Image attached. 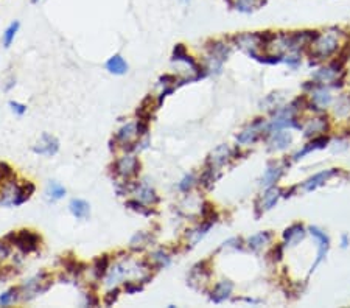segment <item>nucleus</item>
Returning a JSON list of instances; mask_svg holds the SVG:
<instances>
[{
    "mask_svg": "<svg viewBox=\"0 0 350 308\" xmlns=\"http://www.w3.org/2000/svg\"><path fill=\"white\" fill-rule=\"evenodd\" d=\"M230 157V149L227 145H220L218 148H215L213 151L208 156V167H212L217 170L218 167H223Z\"/></svg>",
    "mask_w": 350,
    "mask_h": 308,
    "instance_id": "7",
    "label": "nucleus"
},
{
    "mask_svg": "<svg viewBox=\"0 0 350 308\" xmlns=\"http://www.w3.org/2000/svg\"><path fill=\"white\" fill-rule=\"evenodd\" d=\"M313 101H315L318 106H321V108H325V106H329L330 101H332V95L330 92L327 91V89H318V91L313 92Z\"/></svg>",
    "mask_w": 350,
    "mask_h": 308,
    "instance_id": "23",
    "label": "nucleus"
},
{
    "mask_svg": "<svg viewBox=\"0 0 350 308\" xmlns=\"http://www.w3.org/2000/svg\"><path fill=\"white\" fill-rule=\"evenodd\" d=\"M325 122L322 118H316V120H313V122L308 123V126L305 128V136H311V134H315V132H322L324 131V128H325Z\"/></svg>",
    "mask_w": 350,
    "mask_h": 308,
    "instance_id": "28",
    "label": "nucleus"
},
{
    "mask_svg": "<svg viewBox=\"0 0 350 308\" xmlns=\"http://www.w3.org/2000/svg\"><path fill=\"white\" fill-rule=\"evenodd\" d=\"M13 244H16L22 252L30 254L38 249L41 237L38 234H34L33 230H19V232H11V234L6 237Z\"/></svg>",
    "mask_w": 350,
    "mask_h": 308,
    "instance_id": "1",
    "label": "nucleus"
},
{
    "mask_svg": "<svg viewBox=\"0 0 350 308\" xmlns=\"http://www.w3.org/2000/svg\"><path fill=\"white\" fill-rule=\"evenodd\" d=\"M8 254H10V247H8V244H5V243L0 242V261H2Z\"/></svg>",
    "mask_w": 350,
    "mask_h": 308,
    "instance_id": "39",
    "label": "nucleus"
},
{
    "mask_svg": "<svg viewBox=\"0 0 350 308\" xmlns=\"http://www.w3.org/2000/svg\"><path fill=\"white\" fill-rule=\"evenodd\" d=\"M263 130V122L262 120H257V122L252 123L249 128H246L243 132H240V136L237 137V140L240 142V144L246 145V144H252V142H255L260 136V131Z\"/></svg>",
    "mask_w": 350,
    "mask_h": 308,
    "instance_id": "9",
    "label": "nucleus"
},
{
    "mask_svg": "<svg viewBox=\"0 0 350 308\" xmlns=\"http://www.w3.org/2000/svg\"><path fill=\"white\" fill-rule=\"evenodd\" d=\"M126 207H129V209H132V210H136V212H140L142 215H151V210L150 209H146L145 207V202H142V201H128L126 202Z\"/></svg>",
    "mask_w": 350,
    "mask_h": 308,
    "instance_id": "32",
    "label": "nucleus"
},
{
    "mask_svg": "<svg viewBox=\"0 0 350 308\" xmlns=\"http://www.w3.org/2000/svg\"><path fill=\"white\" fill-rule=\"evenodd\" d=\"M148 240H150V235L145 234V232H139L132 237L131 240V247L132 249H143L145 246H148Z\"/></svg>",
    "mask_w": 350,
    "mask_h": 308,
    "instance_id": "26",
    "label": "nucleus"
},
{
    "mask_svg": "<svg viewBox=\"0 0 350 308\" xmlns=\"http://www.w3.org/2000/svg\"><path fill=\"white\" fill-rule=\"evenodd\" d=\"M32 2H33V3H36V2H38V0H32Z\"/></svg>",
    "mask_w": 350,
    "mask_h": 308,
    "instance_id": "41",
    "label": "nucleus"
},
{
    "mask_svg": "<svg viewBox=\"0 0 350 308\" xmlns=\"http://www.w3.org/2000/svg\"><path fill=\"white\" fill-rule=\"evenodd\" d=\"M303 237H305V230H303V227L301 226V224H294V226L286 229L285 234H284V238H285V242L288 243V246H296Z\"/></svg>",
    "mask_w": 350,
    "mask_h": 308,
    "instance_id": "14",
    "label": "nucleus"
},
{
    "mask_svg": "<svg viewBox=\"0 0 350 308\" xmlns=\"http://www.w3.org/2000/svg\"><path fill=\"white\" fill-rule=\"evenodd\" d=\"M125 290H126V292H129V294H132V292H136V291H140V290H142V285L134 283V282H126Z\"/></svg>",
    "mask_w": 350,
    "mask_h": 308,
    "instance_id": "38",
    "label": "nucleus"
},
{
    "mask_svg": "<svg viewBox=\"0 0 350 308\" xmlns=\"http://www.w3.org/2000/svg\"><path fill=\"white\" fill-rule=\"evenodd\" d=\"M184 2H189V0H184Z\"/></svg>",
    "mask_w": 350,
    "mask_h": 308,
    "instance_id": "42",
    "label": "nucleus"
},
{
    "mask_svg": "<svg viewBox=\"0 0 350 308\" xmlns=\"http://www.w3.org/2000/svg\"><path fill=\"white\" fill-rule=\"evenodd\" d=\"M19 27H20L19 22H13V24H11L8 28H6V32H5V34H3V46H5V47H10V46H11V42H13V39H14V36H16Z\"/></svg>",
    "mask_w": 350,
    "mask_h": 308,
    "instance_id": "30",
    "label": "nucleus"
},
{
    "mask_svg": "<svg viewBox=\"0 0 350 308\" xmlns=\"http://www.w3.org/2000/svg\"><path fill=\"white\" fill-rule=\"evenodd\" d=\"M10 104H11L13 111H16L19 115H22V114H24V112L27 111V108L24 106V104H19V103H14V101H11Z\"/></svg>",
    "mask_w": 350,
    "mask_h": 308,
    "instance_id": "40",
    "label": "nucleus"
},
{
    "mask_svg": "<svg viewBox=\"0 0 350 308\" xmlns=\"http://www.w3.org/2000/svg\"><path fill=\"white\" fill-rule=\"evenodd\" d=\"M16 297H17V290L13 288L10 291H6V292H3L2 296H0V305H8V304L14 302Z\"/></svg>",
    "mask_w": 350,
    "mask_h": 308,
    "instance_id": "34",
    "label": "nucleus"
},
{
    "mask_svg": "<svg viewBox=\"0 0 350 308\" xmlns=\"http://www.w3.org/2000/svg\"><path fill=\"white\" fill-rule=\"evenodd\" d=\"M140 137L139 136V132H137V125H134V123H128V125H125L120 131L117 132V140L120 142L122 145H129V148H132L134 145V142H136V139Z\"/></svg>",
    "mask_w": 350,
    "mask_h": 308,
    "instance_id": "8",
    "label": "nucleus"
},
{
    "mask_svg": "<svg viewBox=\"0 0 350 308\" xmlns=\"http://www.w3.org/2000/svg\"><path fill=\"white\" fill-rule=\"evenodd\" d=\"M137 199L145 202V204H154V202L159 201L156 192L151 189V187H148V185H142V187H140V189L137 190Z\"/></svg>",
    "mask_w": 350,
    "mask_h": 308,
    "instance_id": "18",
    "label": "nucleus"
},
{
    "mask_svg": "<svg viewBox=\"0 0 350 308\" xmlns=\"http://www.w3.org/2000/svg\"><path fill=\"white\" fill-rule=\"evenodd\" d=\"M128 273H129L128 265H126V263H118V265H115L112 269H111L106 283H108V285H112V283H117L118 280H123Z\"/></svg>",
    "mask_w": 350,
    "mask_h": 308,
    "instance_id": "17",
    "label": "nucleus"
},
{
    "mask_svg": "<svg viewBox=\"0 0 350 308\" xmlns=\"http://www.w3.org/2000/svg\"><path fill=\"white\" fill-rule=\"evenodd\" d=\"M50 287H51V277L47 273H41L36 277H33L32 280H28L24 287H22V291H24V299H32L36 294L46 292Z\"/></svg>",
    "mask_w": 350,
    "mask_h": 308,
    "instance_id": "2",
    "label": "nucleus"
},
{
    "mask_svg": "<svg viewBox=\"0 0 350 308\" xmlns=\"http://www.w3.org/2000/svg\"><path fill=\"white\" fill-rule=\"evenodd\" d=\"M334 77H336V70H333L332 67H329V69H321L319 72L315 73V78L319 80L321 82H329V81H332Z\"/></svg>",
    "mask_w": 350,
    "mask_h": 308,
    "instance_id": "31",
    "label": "nucleus"
},
{
    "mask_svg": "<svg viewBox=\"0 0 350 308\" xmlns=\"http://www.w3.org/2000/svg\"><path fill=\"white\" fill-rule=\"evenodd\" d=\"M106 69L111 72V73H115V75H123L128 70V64L125 63V59L120 56V55H115L109 59L106 63Z\"/></svg>",
    "mask_w": 350,
    "mask_h": 308,
    "instance_id": "16",
    "label": "nucleus"
},
{
    "mask_svg": "<svg viewBox=\"0 0 350 308\" xmlns=\"http://www.w3.org/2000/svg\"><path fill=\"white\" fill-rule=\"evenodd\" d=\"M34 193V185L32 182H27L24 185H20L16 189V195H14V199H13V204L14 206H20L24 204L25 201L30 199V196Z\"/></svg>",
    "mask_w": 350,
    "mask_h": 308,
    "instance_id": "13",
    "label": "nucleus"
},
{
    "mask_svg": "<svg viewBox=\"0 0 350 308\" xmlns=\"http://www.w3.org/2000/svg\"><path fill=\"white\" fill-rule=\"evenodd\" d=\"M201 215H203V218L208 223H215L218 220V215H217V212H215V209L210 202H204L203 209H201Z\"/></svg>",
    "mask_w": 350,
    "mask_h": 308,
    "instance_id": "29",
    "label": "nucleus"
},
{
    "mask_svg": "<svg viewBox=\"0 0 350 308\" xmlns=\"http://www.w3.org/2000/svg\"><path fill=\"white\" fill-rule=\"evenodd\" d=\"M265 5V0H237L235 8L241 13H251Z\"/></svg>",
    "mask_w": 350,
    "mask_h": 308,
    "instance_id": "20",
    "label": "nucleus"
},
{
    "mask_svg": "<svg viewBox=\"0 0 350 308\" xmlns=\"http://www.w3.org/2000/svg\"><path fill=\"white\" fill-rule=\"evenodd\" d=\"M270 240H271V234H270V232H260V234L252 235V237L248 240V246L251 247V249L257 251V249H260L262 246L270 243Z\"/></svg>",
    "mask_w": 350,
    "mask_h": 308,
    "instance_id": "19",
    "label": "nucleus"
},
{
    "mask_svg": "<svg viewBox=\"0 0 350 308\" xmlns=\"http://www.w3.org/2000/svg\"><path fill=\"white\" fill-rule=\"evenodd\" d=\"M118 292H120V291L115 288L114 291H109L108 294H104V304H106V305H112L115 300L118 299Z\"/></svg>",
    "mask_w": 350,
    "mask_h": 308,
    "instance_id": "37",
    "label": "nucleus"
},
{
    "mask_svg": "<svg viewBox=\"0 0 350 308\" xmlns=\"http://www.w3.org/2000/svg\"><path fill=\"white\" fill-rule=\"evenodd\" d=\"M327 142H329V139L327 137H316L315 140L311 142V144H308V146H305L302 151H299L296 156H294V159H299V157L305 156L307 153L313 151V149H318V148H324L327 145Z\"/></svg>",
    "mask_w": 350,
    "mask_h": 308,
    "instance_id": "24",
    "label": "nucleus"
},
{
    "mask_svg": "<svg viewBox=\"0 0 350 308\" xmlns=\"http://www.w3.org/2000/svg\"><path fill=\"white\" fill-rule=\"evenodd\" d=\"M280 189H275V187H271L270 190H268L265 193V196H263V201H262V206L265 210H270L275 206V202L279 201L280 198Z\"/></svg>",
    "mask_w": 350,
    "mask_h": 308,
    "instance_id": "21",
    "label": "nucleus"
},
{
    "mask_svg": "<svg viewBox=\"0 0 350 308\" xmlns=\"http://www.w3.org/2000/svg\"><path fill=\"white\" fill-rule=\"evenodd\" d=\"M310 234L315 237L318 242H319V251H318V259L315 261V265L311 266V273L315 271L316 266L324 260L325 257V254H327V249H329V238H327V235L324 234L322 230H319L318 227H310Z\"/></svg>",
    "mask_w": 350,
    "mask_h": 308,
    "instance_id": "6",
    "label": "nucleus"
},
{
    "mask_svg": "<svg viewBox=\"0 0 350 308\" xmlns=\"http://www.w3.org/2000/svg\"><path fill=\"white\" fill-rule=\"evenodd\" d=\"M193 182H195V178H193V175H189V176H185L181 184H179V189L182 192H189L191 187H193Z\"/></svg>",
    "mask_w": 350,
    "mask_h": 308,
    "instance_id": "36",
    "label": "nucleus"
},
{
    "mask_svg": "<svg viewBox=\"0 0 350 308\" xmlns=\"http://www.w3.org/2000/svg\"><path fill=\"white\" fill-rule=\"evenodd\" d=\"M232 288H234V285L230 283L229 280H221V282L217 283V287L213 288L210 299L213 300L215 304H220V302L226 300V299L230 296V292H232Z\"/></svg>",
    "mask_w": 350,
    "mask_h": 308,
    "instance_id": "10",
    "label": "nucleus"
},
{
    "mask_svg": "<svg viewBox=\"0 0 350 308\" xmlns=\"http://www.w3.org/2000/svg\"><path fill=\"white\" fill-rule=\"evenodd\" d=\"M338 49V41L336 37L332 34H325V36H318V39L313 42V51L311 55L316 58H325L330 56L334 50Z\"/></svg>",
    "mask_w": 350,
    "mask_h": 308,
    "instance_id": "3",
    "label": "nucleus"
},
{
    "mask_svg": "<svg viewBox=\"0 0 350 308\" xmlns=\"http://www.w3.org/2000/svg\"><path fill=\"white\" fill-rule=\"evenodd\" d=\"M59 149V142L50 136V134H42L41 140L33 146V151L36 154H47V156H53L58 153Z\"/></svg>",
    "mask_w": 350,
    "mask_h": 308,
    "instance_id": "5",
    "label": "nucleus"
},
{
    "mask_svg": "<svg viewBox=\"0 0 350 308\" xmlns=\"http://www.w3.org/2000/svg\"><path fill=\"white\" fill-rule=\"evenodd\" d=\"M280 175H282V167H279V165H277V167H275V165H271V167L265 171L262 184L266 185V187L271 185V184H274L275 181H277V179L280 178Z\"/></svg>",
    "mask_w": 350,
    "mask_h": 308,
    "instance_id": "22",
    "label": "nucleus"
},
{
    "mask_svg": "<svg viewBox=\"0 0 350 308\" xmlns=\"http://www.w3.org/2000/svg\"><path fill=\"white\" fill-rule=\"evenodd\" d=\"M334 173H336V170L332 168V170H325V171H321V173H318V175H315L313 178H310L307 182L303 184V189L307 190V192H311V190H315L318 189L319 185H322L327 179L332 178Z\"/></svg>",
    "mask_w": 350,
    "mask_h": 308,
    "instance_id": "11",
    "label": "nucleus"
},
{
    "mask_svg": "<svg viewBox=\"0 0 350 308\" xmlns=\"http://www.w3.org/2000/svg\"><path fill=\"white\" fill-rule=\"evenodd\" d=\"M289 142H291V134L289 132H285V131H274L272 136L270 139V148L271 149H285Z\"/></svg>",
    "mask_w": 350,
    "mask_h": 308,
    "instance_id": "12",
    "label": "nucleus"
},
{
    "mask_svg": "<svg viewBox=\"0 0 350 308\" xmlns=\"http://www.w3.org/2000/svg\"><path fill=\"white\" fill-rule=\"evenodd\" d=\"M108 268H109V257L108 255H101V257H98L95 260V274H96V277H101V276L106 274Z\"/></svg>",
    "mask_w": 350,
    "mask_h": 308,
    "instance_id": "27",
    "label": "nucleus"
},
{
    "mask_svg": "<svg viewBox=\"0 0 350 308\" xmlns=\"http://www.w3.org/2000/svg\"><path fill=\"white\" fill-rule=\"evenodd\" d=\"M114 171H115V175L122 176L125 179L132 178V176L139 175L140 162L137 157H134V156H123L114 163Z\"/></svg>",
    "mask_w": 350,
    "mask_h": 308,
    "instance_id": "4",
    "label": "nucleus"
},
{
    "mask_svg": "<svg viewBox=\"0 0 350 308\" xmlns=\"http://www.w3.org/2000/svg\"><path fill=\"white\" fill-rule=\"evenodd\" d=\"M47 195L51 199H61L65 195V189L58 182H50L47 185Z\"/></svg>",
    "mask_w": 350,
    "mask_h": 308,
    "instance_id": "25",
    "label": "nucleus"
},
{
    "mask_svg": "<svg viewBox=\"0 0 350 308\" xmlns=\"http://www.w3.org/2000/svg\"><path fill=\"white\" fill-rule=\"evenodd\" d=\"M212 224H213V223H208V221H207L206 224H203V227H199V229H196L195 232H193V234H191V235H193V238H191V244H196V243L199 242V240L207 234V230L212 227Z\"/></svg>",
    "mask_w": 350,
    "mask_h": 308,
    "instance_id": "33",
    "label": "nucleus"
},
{
    "mask_svg": "<svg viewBox=\"0 0 350 308\" xmlns=\"http://www.w3.org/2000/svg\"><path fill=\"white\" fill-rule=\"evenodd\" d=\"M69 209H70V212L73 213V216L80 218V220L87 218L89 212H91V206H89L84 199H72L70 204H69Z\"/></svg>",
    "mask_w": 350,
    "mask_h": 308,
    "instance_id": "15",
    "label": "nucleus"
},
{
    "mask_svg": "<svg viewBox=\"0 0 350 308\" xmlns=\"http://www.w3.org/2000/svg\"><path fill=\"white\" fill-rule=\"evenodd\" d=\"M153 260L158 263V266L159 268H162V266H167L168 263H170V257L168 255L163 252V251H159V252H156L154 255H153Z\"/></svg>",
    "mask_w": 350,
    "mask_h": 308,
    "instance_id": "35",
    "label": "nucleus"
}]
</instances>
